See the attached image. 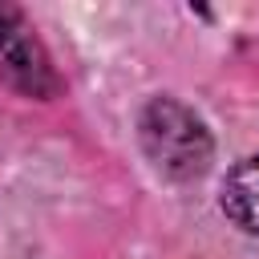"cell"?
Returning <instances> with one entry per match:
<instances>
[{
  "instance_id": "1",
  "label": "cell",
  "mask_w": 259,
  "mask_h": 259,
  "mask_svg": "<svg viewBox=\"0 0 259 259\" xmlns=\"http://www.w3.org/2000/svg\"><path fill=\"white\" fill-rule=\"evenodd\" d=\"M142 150L146 158L166 174V178H198L210 162V134L194 109H186L174 97H154L142 109L138 121Z\"/></svg>"
},
{
  "instance_id": "2",
  "label": "cell",
  "mask_w": 259,
  "mask_h": 259,
  "mask_svg": "<svg viewBox=\"0 0 259 259\" xmlns=\"http://www.w3.org/2000/svg\"><path fill=\"white\" fill-rule=\"evenodd\" d=\"M0 73L28 97H49L57 89L49 53L32 36V28L20 20V12L4 4H0Z\"/></svg>"
},
{
  "instance_id": "3",
  "label": "cell",
  "mask_w": 259,
  "mask_h": 259,
  "mask_svg": "<svg viewBox=\"0 0 259 259\" xmlns=\"http://www.w3.org/2000/svg\"><path fill=\"white\" fill-rule=\"evenodd\" d=\"M223 210L235 227L259 235V158L239 162L223 182Z\"/></svg>"
}]
</instances>
